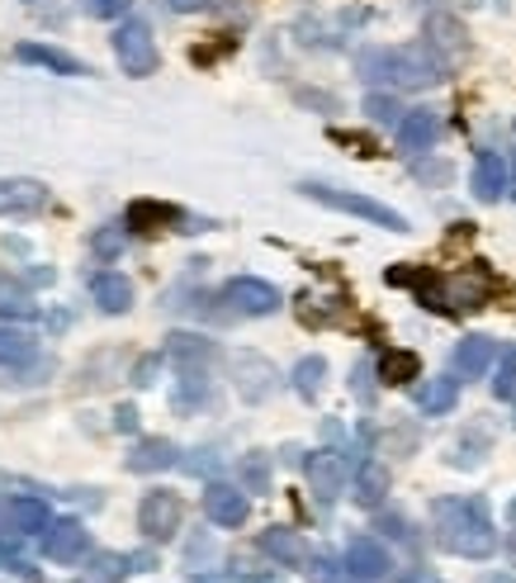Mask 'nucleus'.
<instances>
[{
  "label": "nucleus",
  "mask_w": 516,
  "mask_h": 583,
  "mask_svg": "<svg viewBox=\"0 0 516 583\" xmlns=\"http://www.w3.org/2000/svg\"><path fill=\"white\" fill-rule=\"evenodd\" d=\"M365 81H384L398 91H417V86L446 81V58L432 43H407V48H365L355 58Z\"/></svg>",
  "instance_id": "1"
},
{
  "label": "nucleus",
  "mask_w": 516,
  "mask_h": 583,
  "mask_svg": "<svg viewBox=\"0 0 516 583\" xmlns=\"http://www.w3.org/2000/svg\"><path fill=\"white\" fill-rule=\"evenodd\" d=\"M432 522H436V541L465 560H484L497 551V532L478 499H436Z\"/></svg>",
  "instance_id": "2"
},
{
  "label": "nucleus",
  "mask_w": 516,
  "mask_h": 583,
  "mask_svg": "<svg viewBox=\"0 0 516 583\" xmlns=\"http://www.w3.org/2000/svg\"><path fill=\"white\" fill-rule=\"evenodd\" d=\"M299 190H304L308 200L327 204V209H342V214H355V219H365L375 228H388V233H407V219L398 214V209L370 200V194H351V190H336V185H323V181H304Z\"/></svg>",
  "instance_id": "3"
},
{
  "label": "nucleus",
  "mask_w": 516,
  "mask_h": 583,
  "mask_svg": "<svg viewBox=\"0 0 516 583\" xmlns=\"http://www.w3.org/2000/svg\"><path fill=\"white\" fill-rule=\"evenodd\" d=\"M114 58L123 67V77H133V81L156 72V39H152L148 20H123L114 29Z\"/></svg>",
  "instance_id": "4"
},
{
  "label": "nucleus",
  "mask_w": 516,
  "mask_h": 583,
  "mask_svg": "<svg viewBox=\"0 0 516 583\" xmlns=\"http://www.w3.org/2000/svg\"><path fill=\"white\" fill-rule=\"evenodd\" d=\"M181 522H185V503H181V493H171V489H152L148 499L138 503V532L148 541H171L181 532Z\"/></svg>",
  "instance_id": "5"
},
{
  "label": "nucleus",
  "mask_w": 516,
  "mask_h": 583,
  "mask_svg": "<svg viewBox=\"0 0 516 583\" xmlns=\"http://www.w3.org/2000/svg\"><path fill=\"white\" fill-rule=\"evenodd\" d=\"M223 299H227V304H233L237 313H246V318H265V313L280 309V290L271 285V280H256V275L227 280V285H223Z\"/></svg>",
  "instance_id": "6"
},
{
  "label": "nucleus",
  "mask_w": 516,
  "mask_h": 583,
  "mask_svg": "<svg viewBox=\"0 0 516 583\" xmlns=\"http://www.w3.org/2000/svg\"><path fill=\"white\" fill-rule=\"evenodd\" d=\"M275 365L265 361V356H256V351H237L233 356V384H237V394L246 399V403H261V399H271L275 394Z\"/></svg>",
  "instance_id": "7"
},
{
  "label": "nucleus",
  "mask_w": 516,
  "mask_h": 583,
  "mask_svg": "<svg viewBox=\"0 0 516 583\" xmlns=\"http://www.w3.org/2000/svg\"><path fill=\"white\" fill-rule=\"evenodd\" d=\"M39 209H48L43 181H24V175L6 181V175H0V219H24V214H39Z\"/></svg>",
  "instance_id": "8"
},
{
  "label": "nucleus",
  "mask_w": 516,
  "mask_h": 583,
  "mask_svg": "<svg viewBox=\"0 0 516 583\" xmlns=\"http://www.w3.org/2000/svg\"><path fill=\"white\" fill-rule=\"evenodd\" d=\"M304 474H308V489H313L323 503L342 499V489H346V461H342L336 451H313L308 461H304Z\"/></svg>",
  "instance_id": "9"
},
{
  "label": "nucleus",
  "mask_w": 516,
  "mask_h": 583,
  "mask_svg": "<svg viewBox=\"0 0 516 583\" xmlns=\"http://www.w3.org/2000/svg\"><path fill=\"white\" fill-rule=\"evenodd\" d=\"M204 512H209V522H219V526H242L252 503H246V489H237V484H209Z\"/></svg>",
  "instance_id": "10"
},
{
  "label": "nucleus",
  "mask_w": 516,
  "mask_h": 583,
  "mask_svg": "<svg viewBox=\"0 0 516 583\" xmlns=\"http://www.w3.org/2000/svg\"><path fill=\"white\" fill-rule=\"evenodd\" d=\"M346 570H351L355 579L375 583V579H384L388 570H394V560H388L384 541H375V536H355V541L346 545Z\"/></svg>",
  "instance_id": "11"
},
{
  "label": "nucleus",
  "mask_w": 516,
  "mask_h": 583,
  "mask_svg": "<svg viewBox=\"0 0 516 583\" xmlns=\"http://www.w3.org/2000/svg\"><path fill=\"white\" fill-rule=\"evenodd\" d=\"M85 551H91V532L77 522V517H67V522H58L52 532L43 536V555L48 560H58V564H77Z\"/></svg>",
  "instance_id": "12"
},
{
  "label": "nucleus",
  "mask_w": 516,
  "mask_h": 583,
  "mask_svg": "<svg viewBox=\"0 0 516 583\" xmlns=\"http://www.w3.org/2000/svg\"><path fill=\"white\" fill-rule=\"evenodd\" d=\"M507 181H512V171H507V157H497V152H478L474 157V194L484 204H493V200H503L507 194Z\"/></svg>",
  "instance_id": "13"
},
{
  "label": "nucleus",
  "mask_w": 516,
  "mask_h": 583,
  "mask_svg": "<svg viewBox=\"0 0 516 583\" xmlns=\"http://www.w3.org/2000/svg\"><path fill=\"white\" fill-rule=\"evenodd\" d=\"M441 138V119L436 110H407L398 119V148L403 152H426Z\"/></svg>",
  "instance_id": "14"
},
{
  "label": "nucleus",
  "mask_w": 516,
  "mask_h": 583,
  "mask_svg": "<svg viewBox=\"0 0 516 583\" xmlns=\"http://www.w3.org/2000/svg\"><path fill=\"white\" fill-rule=\"evenodd\" d=\"M493 356H497V342L484 338V332H469V338L455 346V375L459 380H478L493 365Z\"/></svg>",
  "instance_id": "15"
},
{
  "label": "nucleus",
  "mask_w": 516,
  "mask_h": 583,
  "mask_svg": "<svg viewBox=\"0 0 516 583\" xmlns=\"http://www.w3.org/2000/svg\"><path fill=\"white\" fill-rule=\"evenodd\" d=\"M91 299L104 313H129L133 309V280L119 275V271H100L91 280Z\"/></svg>",
  "instance_id": "16"
},
{
  "label": "nucleus",
  "mask_w": 516,
  "mask_h": 583,
  "mask_svg": "<svg viewBox=\"0 0 516 583\" xmlns=\"http://www.w3.org/2000/svg\"><path fill=\"white\" fill-rule=\"evenodd\" d=\"M261 551L280 560L284 570H299V564H308V545L299 532H290V526H271V532H261Z\"/></svg>",
  "instance_id": "17"
},
{
  "label": "nucleus",
  "mask_w": 516,
  "mask_h": 583,
  "mask_svg": "<svg viewBox=\"0 0 516 583\" xmlns=\"http://www.w3.org/2000/svg\"><path fill=\"white\" fill-rule=\"evenodd\" d=\"M175 465V441L166 436H142L129 451V470L133 474H152V470H171Z\"/></svg>",
  "instance_id": "18"
},
{
  "label": "nucleus",
  "mask_w": 516,
  "mask_h": 583,
  "mask_svg": "<svg viewBox=\"0 0 516 583\" xmlns=\"http://www.w3.org/2000/svg\"><path fill=\"white\" fill-rule=\"evenodd\" d=\"M20 62L48 67V72H58V77H85L81 58H71V52H62V48H48V43H20Z\"/></svg>",
  "instance_id": "19"
},
{
  "label": "nucleus",
  "mask_w": 516,
  "mask_h": 583,
  "mask_svg": "<svg viewBox=\"0 0 516 583\" xmlns=\"http://www.w3.org/2000/svg\"><path fill=\"white\" fill-rule=\"evenodd\" d=\"M48 526V503L43 499H6V532L29 536Z\"/></svg>",
  "instance_id": "20"
},
{
  "label": "nucleus",
  "mask_w": 516,
  "mask_h": 583,
  "mask_svg": "<svg viewBox=\"0 0 516 583\" xmlns=\"http://www.w3.org/2000/svg\"><path fill=\"white\" fill-rule=\"evenodd\" d=\"M33 356H39V342H33V332L0 323V365H6V370H20V365H29Z\"/></svg>",
  "instance_id": "21"
},
{
  "label": "nucleus",
  "mask_w": 516,
  "mask_h": 583,
  "mask_svg": "<svg viewBox=\"0 0 516 583\" xmlns=\"http://www.w3.org/2000/svg\"><path fill=\"white\" fill-rule=\"evenodd\" d=\"M455 403H459V380H451V375H436V380H426V384L417 389V409L432 413V418L451 413Z\"/></svg>",
  "instance_id": "22"
},
{
  "label": "nucleus",
  "mask_w": 516,
  "mask_h": 583,
  "mask_svg": "<svg viewBox=\"0 0 516 583\" xmlns=\"http://www.w3.org/2000/svg\"><path fill=\"white\" fill-rule=\"evenodd\" d=\"M166 356L181 361L185 370L209 365L213 361V342L209 338H194V332H171V338H166Z\"/></svg>",
  "instance_id": "23"
},
{
  "label": "nucleus",
  "mask_w": 516,
  "mask_h": 583,
  "mask_svg": "<svg viewBox=\"0 0 516 583\" xmlns=\"http://www.w3.org/2000/svg\"><path fill=\"white\" fill-rule=\"evenodd\" d=\"M388 493V470L380 461H365L361 470H355V503L361 507H380Z\"/></svg>",
  "instance_id": "24"
},
{
  "label": "nucleus",
  "mask_w": 516,
  "mask_h": 583,
  "mask_svg": "<svg viewBox=\"0 0 516 583\" xmlns=\"http://www.w3.org/2000/svg\"><path fill=\"white\" fill-rule=\"evenodd\" d=\"M129 555H114V551H95L91 564L81 570L77 583H123V574H129Z\"/></svg>",
  "instance_id": "25"
},
{
  "label": "nucleus",
  "mask_w": 516,
  "mask_h": 583,
  "mask_svg": "<svg viewBox=\"0 0 516 583\" xmlns=\"http://www.w3.org/2000/svg\"><path fill=\"white\" fill-rule=\"evenodd\" d=\"M380 375H384V384H413L422 375V361L413 356V351H384Z\"/></svg>",
  "instance_id": "26"
},
{
  "label": "nucleus",
  "mask_w": 516,
  "mask_h": 583,
  "mask_svg": "<svg viewBox=\"0 0 516 583\" xmlns=\"http://www.w3.org/2000/svg\"><path fill=\"white\" fill-rule=\"evenodd\" d=\"M323 384H327V361L323 356H304L294 365V389H299V399H317L323 394Z\"/></svg>",
  "instance_id": "27"
},
{
  "label": "nucleus",
  "mask_w": 516,
  "mask_h": 583,
  "mask_svg": "<svg viewBox=\"0 0 516 583\" xmlns=\"http://www.w3.org/2000/svg\"><path fill=\"white\" fill-rule=\"evenodd\" d=\"M237 480H242V489H246V493H265V489H271V461H265L261 451L242 455V465H237Z\"/></svg>",
  "instance_id": "28"
},
{
  "label": "nucleus",
  "mask_w": 516,
  "mask_h": 583,
  "mask_svg": "<svg viewBox=\"0 0 516 583\" xmlns=\"http://www.w3.org/2000/svg\"><path fill=\"white\" fill-rule=\"evenodd\" d=\"M166 219H175V209L152 204V200H138V204L129 209V219H123V228H133V233H152L148 223H166Z\"/></svg>",
  "instance_id": "29"
},
{
  "label": "nucleus",
  "mask_w": 516,
  "mask_h": 583,
  "mask_svg": "<svg viewBox=\"0 0 516 583\" xmlns=\"http://www.w3.org/2000/svg\"><path fill=\"white\" fill-rule=\"evenodd\" d=\"M0 318H33V299L24 294V290H6L0 285Z\"/></svg>",
  "instance_id": "30"
},
{
  "label": "nucleus",
  "mask_w": 516,
  "mask_h": 583,
  "mask_svg": "<svg viewBox=\"0 0 516 583\" xmlns=\"http://www.w3.org/2000/svg\"><path fill=\"white\" fill-rule=\"evenodd\" d=\"M365 114L375 119V123H398L407 110H398V100H394V96H380V91H375V96L365 100Z\"/></svg>",
  "instance_id": "31"
},
{
  "label": "nucleus",
  "mask_w": 516,
  "mask_h": 583,
  "mask_svg": "<svg viewBox=\"0 0 516 583\" xmlns=\"http://www.w3.org/2000/svg\"><path fill=\"white\" fill-rule=\"evenodd\" d=\"M426 39H432V48H446V52H455L459 43H465V33H459L451 20H432V24H426Z\"/></svg>",
  "instance_id": "32"
},
{
  "label": "nucleus",
  "mask_w": 516,
  "mask_h": 583,
  "mask_svg": "<svg viewBox=\"0 0 516 583\" xmlns=\"http://www.w3.org/2000/svg\"><path fill=\"white\" fill-rule=\"evenodd\" d=\"M493 394H497V399H516V351H507V356H503V365H497Z\"/></svg>",
  "instance_id": "33"
},
{
  "label": "nucleus",
  "mask_w": 516,
  "mask_h": 583,
  "mask_svg": "<svg viewBox=\"0 0 516 583\" xmlns=\"http://www.w3.org/2000/svg\"><path fill=\"white\" fill-rule=\"evenodd\" d=\"M123 242H129V233H123L119 223H110V228H100V233H95V242H91V247H95L100 257H119V252H123Z\"/></svg>",
  "instance_id": "34"
},
{
  "label": "nucleus",
  "mask_w": 516,
  "mask_h": 583,
  "mask_svg": "<svg viewBox=\"0 0 516 583\" xmlns=\"http://www.w3.org/2000/svg\"><path fill=\"white\" fill-rule=\"evenodd\" d=\"M129 6H133V0H81V10L91 14V20H119Z\"/></svg>",
  "instance_id": "35"
},
{
  "label": "nucleus",
  "mask_w": 516,
  "mask_h": 583,
  "mask_svg": "<svg viewBox=\"0 0 516 583\" xmlns=\"http://www.w3.org/2000/svg\"><path fill=\"white\" fill-rule=\"evenodd\" d=\"M156 370H162V356H142V361L133 365V384H138V389L156 384Z\"/></svg>",
  "instance_id": "36"
},
{
  "label": "nucleus",
  "mask_w": 516,
  "mask_h": 583,
  "mask_svg": "<svg viewBox=\"0 0 516 583\" xmlns=\"http://www.w3.org/2000/svg\"><path fill=\"white\" fill-rule=\"evenodd\" d=\"M351 389H355V394H361L365 403L375 399V384H370V361H361V365H355V375H351Z\"/></svg>",
  "instance_id": "37"
},
{
  "label": "nucleus",
  "mask_w": 516,
  "mask_h": 583,
  "mask_svg": "<svg viewBox=\"0 0 516 583\" xmlns=\"http://www.w3.org/2000/svg\"><path fill=\"white\" fill-rule=\"evenodd\" d=\"M114 428L119 432H138V409H133V403H123V409L114 413Z\"/></svg>",
  "instance_id": "38"
},
{
  "label": "nucleus",
  "mask_w": 516,
  "mask_h": 583,
  "mask_svg": "<svg viewBox=\"0 0 516 583\" xmlns=\"http://www.w3.org/2000/svg\"><path fill=\"white\" fill-rule=\"evenodd\" d=\"M507 555H512V560H516V532H512V541H507Z\"/></svg>",
  "instance_id": "39"
}]
</instances>
